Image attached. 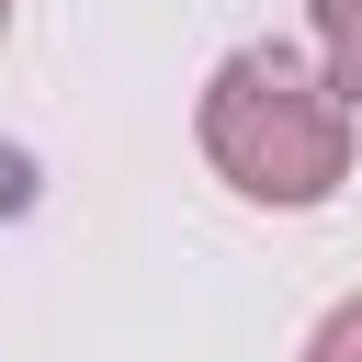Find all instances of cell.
I'll list each match as a JSON object with an SVG mask.
<instances>
[{"label": "cell", "instance_id": "cell-1", "mask_svg": "<svg viewBox=\"0 0 362 362\" xmlns=\"http://www.w3.org/2000/svg\"><path fill=\"white\" fill-rule=\"evenodd\" d=\"M351 124L362 113L317 79L305 45H238L204 79V113H192L215 181L249 192V204H272V215H305V204H328L351 181Z\"/></svg>", "mask_w": 362, "mask_h": 362}, {"label": "cell", "instance_id": "cell-2", "mask_svg": "<svg viewBox=\"0 0 362 362\" xmlns=\"http://www.w3.org/2000/svg\"><path fill=\"white\" fill-rule=\"evenodd\" d=\"M305 57H317V79L362 113V0H305Z\"/></svg>", "mask_w": 362, "mask_h": 362}, {"label": "cell", "instance_id": "cell-3", "mask_svg": "<svg viewBox=\"0 0 362 362\" xmlns=\"http://www.w3.org/2000/svg\"><path fill=\"white\" fill-rule=\"evenodd\" d=\"M305 362H362V294H339V305L305 328Z\"/></svg>", "mask_w": 362, "mask_h": 362}, {"label": "cell", "instance_id": "cell-4", "mask_svg": "<svg viewBox=\"0 0 362 362\" xmlns=\"http://www.w3.org/2000/svg\"><path fill=\"white\" fill-rule=\"evenodd\" d=\"M0 23H11V0H0Z\"/></svg>", "mask_w": 362, "mask_h": 362}]
</instances>
